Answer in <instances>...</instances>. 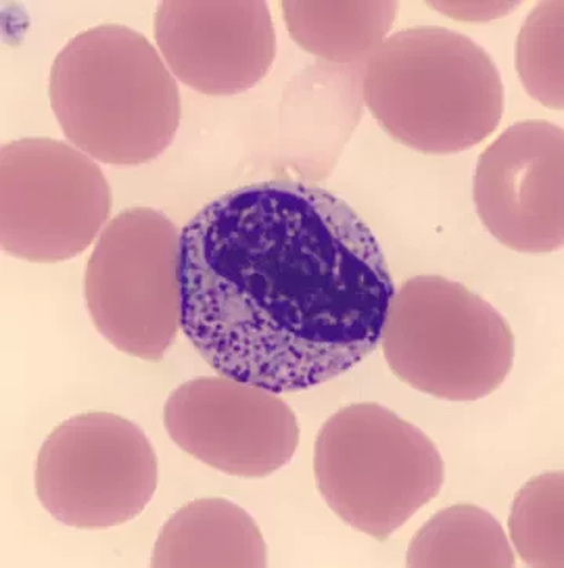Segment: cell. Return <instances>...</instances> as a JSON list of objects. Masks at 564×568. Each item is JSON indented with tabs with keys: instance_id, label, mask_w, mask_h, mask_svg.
<instances>
[{
	"instance_id": "cell-4",
	"label": "cell",
	"mask_w": 564,
	"mask_h": 568,
	"mask_svg": "<svg viewBox=\"0 0 564 568\" xmlns=\"http://www.w3.org/2000/svg\"><path fill=\"white\" fill-rule=\"evenodd\" d=\"M314 475L335 516L383 542L440 495L445 468L413 423L379 403H354L319 430Z\"/></svg>"
},
{
	"instance_id": "cell-10",
	"label": "cell",
	"mask_w": 564,
	"mask_h": 568,
	"mask_svg": "<svg viewBox=\"0 0 564 568\" xmlns=\"http://www.w3.org/2000/svg\"><path fill=\"white\" fill-rule=\"evenodd\" d=\"M480 220L517 253L547 254L564 242V133L543 120L503 131L480 155L474 175Z\"/></svg>"
},
{
	"instance_id": "cell-2",
	"label": "cell",
	"mask_w": 564,
	"mask_h": 568,
	"mask_svg": "<svg viewBox=\"0 0 564 568\" xmlns=\"http://www.w3.org/2000/svg\"><path fill=\"white\" fill-rule=\"evenodd\" d=\"M49 98L67 139L107 165L158 159L181 121L173 74L147 38L121 24L93 27L64 45Z\"/></svg>"
},
{
	"instance_id": "cell-9",
	"label": "cell",
	"mask_w": 564,
	"mask_h": 568,
	"mask_svg": "<svg viewBox=\"0 0 564 568\" xmlns=\"http://www.w3.org/2000/svg\"><path fill=\"white\" fill-rule=\"evenodd\" d=\"M168 436L194 459L239 478H266L300 444L295 412L265 388L226 376L194 377L168 396Z\"/></svg>"
},
{
	"instance_id": "cell-8",
	"label": "cell",
	"mask_w": 564,
	"mask_h": 568,
	"mask_svg": "<svg viewBox=\"0 0 564 568\" xmlns=\"http://www.w3.org/2000/svg\"><path fill=\"white\" fill-rule=\"evenodd\" d=\"M109 182L90 155L64 141L22 139L0 152V243L27 262L70 261L101 234Z\"/></svg>"
},
{
	"instance_id": "cell-7",
	"label": "cell",
	"mask_w": 564,
	"mask_h": 568,
	"mask_svg": "<svg viewBox=\"0 0 564 568\" xmlns=\"http://www.w3.org/2000/svg\"><path fill=\"white\" fill-rule=\"evenodd\" d=\"M158 483L150 438L139 425L110 412L63 422L37 457V497L53 520L71 528L109 529L135 520Z\"/></svg>"
},
{
	"instance_id": "cell-11",
	"label": "cell",
	"mask_w": 564,
	"mask_h": 568,
	"mask_svg": "<svg viewBox=\"0 0 564 568\" xmlns=\"http://www.w3.org/2000/svg\"><path fill=\"white\" fill-rule=\"evenodd\" d=\"M154 37L170 71L209 97L258 85L276 57L272 14L262 0H167L155 13Z\"/></svg>"
},
{
	"instance_id": "cell-5",
	"label": "cell",
	"mask_w": 564,
	"mask_h": 568,
	"mask_svg": "<svg viewBox=\"0 0 564 568\" xmlns=\"http://www.w3.org/2000/svg\"><path fill=\"white\" fill-rule=\"evenodd\" d=\"M381 341L400 381L445 402L494 394L516 354L508 322L482 296L441 276L403 282L389 304Z\"/></svg>"
},
{
	"instance_id": "cell-1",
	"label": "cell",
	"mask_w": 564,
	"mask_h": 568,
	"mask_svg": "<svg viewBox=\"0 0 564 568\" xmlns=\"http://www.w3.org/2000/svg\"><path fill=\"white\" fill-rule=\"evenodd\" d=\"M181 327L221 376L293 394L344 375L381 342L395 285L371 227L334 193L259 182L179 234Z\"/></svg>"
},
{
	"instance_id": "cell-6",
	"label": "cell",
	"mask_w": 564,
	"mask_h": 568,
	"mask_svg": "<svg viewBox=\"0 0 564 568\" xmlns=\"http://www.w3.org/2000/svg\"><path fill=\"white\" fill-rule=\"evenodd\" d=\"M85 300L110 345L162 361L181 327L179 232L171 220L135 207L109 221L87 263Z\"/></svg>"
},
{
	"instance_id": "cell-16",
	"label": "cell",
	"mask_w": 564,
	"mask_h": 568,
	"mask_svg": "<svg viewBox=\"0 0 564 568\" xmlns=\"http://www.w3.org/2000/svg\"><path fill=\"white\" fill-rule=\"evenodd\" d=\"M562 0L541 2L522 26L516 43V70L525 91L551 110H563Z\"/></svg>"
},
{
	"instance_id": "cell-14",
	"label": "cell",
	"mask_w": 564,
	"mask_h": 568,
	"mask_svg": "<svg viewBox=\"0 0 564 568\" xmlns=\"http://www.w3.org/2000/svg\"><path fill=\"white\" fill-rule=\"evenodd\" d=\"M406 566L516 567V555L497 518L475 505L441 510L415 532Z\"/></svg>"
},
{
	"instance_id": "cell-3",
	"label": "cell",
	"mask_w": 564,
	"mask_h": 568,
	"mask_svg": "<svg viewBox=\"0 0 564 568\" xmlns=\"http://www.w3.org/2000/svg\"><path fill=\"white\" fill-rule=\"evenodd\" d=\"M367 109L403 146L459 154L501 124L505 88L490 53L455 30L411 27L369 55L362 79Z\"/></svg>"
},
{
	"instance_id": "cell-13",
	"label": "cell",
	"mask_w": 564,
	"mask_h": 568,
	"mask_svg": "<svg viewBox=\"0 0 564 568\" xmlns=\"http://www.w3.org/2000/svg\"><path fill=\"white\" fill-rule=\"evenodd\" d=\"M281 7L292 40L335 63L367 60L399 17L397 2H282Z\"/></svg>"
},
{
	"instance_id": "cell-12",
	"label": "cell",
	"mask_w": 564,
	"mask_h": 568,
	"mask_svg": "<svg viewBox=\"0 0 564 568\" xmlns=\"http://www.w3.org/2000/svg\"><path fill=\"white\" fill-rule=\"evenodd\" d=\"M152 567L266 566V544L254 518L230 499L187 503L163 525Z\"/></svg>"
},
{
	"instance_id": "cell-15",
	"label": "cell",
	"mask_w": 564,
	"mask_h": 568,
	"mask_svg": "<svg viewBox=\"0 0 564 568\" xmlns=\"http://www.w3.org/2000/svg\"><path fill=\"white\" fill-rule=\"evenodd\" d=\"M563 505V471L543 473L517 491L508 521L510 539L527 566H564Z\"/></svg>"
}]
</instances>
